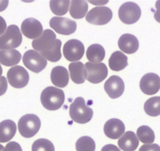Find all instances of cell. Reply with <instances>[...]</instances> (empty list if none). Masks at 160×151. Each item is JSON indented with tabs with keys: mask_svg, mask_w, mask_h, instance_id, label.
Listing matches in <instances>:
<instances>
[{
	"mask_svg": "<svg viewBox=\"0 0 160 151\" xmlns=\"http://www.w3.org/2000/svg\"><path fill=\"white\" fill-rule=\"evenodd\" d=\"M32 47L47 60L57 62L61 58V41L50 29L43 31L42 35L32 41Z\"/></svg>",
	"mask_w": 160,
	"mask_h": 151,
	"instance_id": "6da1fadb",
	"label": "cell"
},
{
	"mask_svg": "<svg viewBox=\"0 0 160 151\" xmlns=\"http://www.w3.org/2000/svg\"><path fill=\"white\" fill-rule=\"evenodd\" d=\"M69 115L75 122L87 124L93 117V112L91 108L87 106L83 98L78 97L69 107Z\"/></svg>",
	"mask_w": 160,
	"mask_h": 151,
	"instance_id": "7a4b0ae2",
	"label": "cell"
},
{
	"mask_svg": "<svg viewBox=\"0 0 160 151\" xmlns=\"http://www.w3.org/2000/svg\"><path fill=\"white\" fill-rule=\"evenodd\" d=\"M41 102L45 109L48 110H58L64 105V92L55 87H48L41 94Z\"/></svg>",
	"mask_w": 160,
	"mask_h": 151,
	"instance_id": "3957f363",
	"label": "cell"
},
{
	"mask_svg": "<svg viewBox=\"0 0 160 151\" xmlns=\"http://www.w3.org/2000/svg\"><path fill=\"white\" fill-rule=\"evenodd\" d=\"M22 43V35L15 24L8 26L7 31L0 36V50H14Z\"/></svg>",
	"mask_w": 160,
	"mask_h": 151,
	"instance_id": "277c9868",
	"label": "cell"
},
{
	"mask_svg": "<svg viewBox=\"0 0 160 151\" xmlns=\"http://www.w3.org/2000/svg\"><path fill=\"white\" fill-rule=\"evenodd\" d=\"M41 121L38 116L35 114H26L18 121V130L24 138H32L39 131Z\"/></svg>",
	"mask_w": 160,
	"mask_h": 151,
	"instance_id": "5b68a950",
	"label": "cell"
},
{
	"mask_svg": "<svg viewBox=\"0 0 160 151\" xmlns=\"http://www.w3.org/2000/svg\"><path fill=\"white\" fill-rule=\"evenodd\" d=\"M141 16V8L138 4L133 2L125 3L118 10V18L124 24H134L140 19Z\"/></svg>",
	"mask_w": 160,
	"mask_h": 151,
	"instance_id": "8992f818",
	"label": "cell"
},
{
	"mask_svg": "<svg viewBox=\"0 0 160 151\" xmlns=\"http://www.w3.org/2000/svg\"><path fill=\"white\" fill-rule=\"evenodd\" d=\"M23 63L33 72H42L47 65V60L35 50H27L23 56Z\"/></svg>",
	"mask_w": 160,
	"mask_h": 151,
	"instance_id": "52a82bcc",
	"label": "cell"
},
{
	"mask_svg": "<svg viewBox=\"0 0 160 151\" xmlns=\"http://www.w3.org/2000/svg\"><path fill=\"white\" fill-rule=\"evenodd\" d=\"M113 13L112 10L107 7H96L88 12L86 17L87 22L95 25H104L112 20Z\"/></svg>",
	"mask_w": 160,
	"mask_h": 151,
	"instance_id": "ba28073f",
	"label": "cell"
},
{
	"mask_svg": "<svg viewBox=\"0 0 160 151\" xmlns=\"http://www.w3.org/2000/svg\"><path fill=\"white\" fill-rule=\"evenodd\" d=\"M7 80L14 88H23L28 84L29 74L22 66H13L7 72Z\"/></svg>",
	"mask_w": 160,
	"mask_h": 151,
	"instance_id": "9c48e42d",
	"label": "cell"
},
{
	"mask_svg": "<svg viewBox=\"0 0 160 151\" xmlns=\"http://www.w3.org/2000/svg\"><path fill=\"white\" fill-rule=\"evenodd\" d=\"M85 47L82 43L78 39H70L67 41L63 47L64 58L72 62H77L83 57Z\"/></svg>",
	"mask_w": 160,
	"mask_h": 151,
	"instance_id": "30bf717a",
	"label": "cell"
},
{
	"mask_svg": "<svg viewBox=\"0 0 160 151\" xmlns=\"http://www.w3.org/2000/svg\"><path fill=\"white\" fill-rule=\"evenodd\" d=\"M86 65L87 72V81L92 84H99L107 77L108 71L104 63L87 62Z\"/></svg>",
	"mask_w": 160,
	"mask_h": 151,
	"instance_id": "8fae6325",
	"label": "cell"
},
{
	"mask_svg": "<svg viewBox=\"0 0 160 151\" xmlns=\"http://www.w3.org/2000/svg\"><path fill=\"white\" fill-rule=\"evenodd\" d=\"M50 26L58 33L68 35L76 31L77 24L73 20L62 17H54L50 21Z\"/></svg>",
	"mask_w": 160,
	"mask_h": 151,
	"instance_id": "7c38bea8",
	"label": "cell"
},
{
	"mask_svg": "<svg viewBox=\"0 0 160 151\" xmlns=\"http://www.w3.org/2000/svg\"><path fill=\"white\" fill-rule=\"evenodd\" d=\"M140 88L145 95H155L160 89V77L152 72L145 74L140 81Z\"/></svg>",
	"mask_w": 160,
	"mask_h": 151,
	"instance_id": "4fadbf2b",
	"label": "cell"
},
{
	"mask_svg": "<svg viewBox=\"0 0 160 151\" xmlns=\"http://www.w3.org/2000/svg\"><path fill=\"white\" fill-rule=\"evenodd\" d=\"M21 32L28 39H36L42 35L43 32L42 24L36 19L28 18L22 22Z\"/></svg>",
	"mask_w": 160,
	"mask_h": 151,
	"instance_id": "5bb4252c",
	"label": "cell"
},
{
	"mask_svg": "<svg viewBox=\"0 0 160 151\" xmlns=\"http://www.w3.org/2000/svg\"><path fill=\"white\" fill-rule=\"evenodd\" d=\"M104 90L110 98H119L125 90L123 81L118 76H112L104 84Z\"/></svg>",
	"mask_w": 160,
	"mask_h": 151,
	"instance_id": "9a60e30c",
	"label": "cell"
},
{
	"mask_svg": "<svg viewBox=\"0 0 160 151\" xmlns=\"http://www.w3.org/2000/svg\"><path fill=\"white\" fill-rule=\"evenodd\" d=\"M104 132L108 138L117 139L125 133V125L122 121L112 118L105 123L104 126Z\"/></svg>",
	"mask_w": 160,
	"mask_h": 151,
	"instance_id": "2e32d148",
	"label": "cell"
},
{
	"mask_svg": "<svg viewBox=\"0 0 160 151\" xmlns=\"http://www.w3.org/2000/svg\"><path fill=\"white\" fill-rule=\"evenodd\" d=\"M118 47L126 54H133L139 48V42L136 36L131 34H124L120 37L118 42Z\"/></svg>",
	"mask_w": 160,
	"mask_h": 151,
	"instance_id": "e0dca14e",
	"label": "cell"
},
{
	"mask_svg": "<svg viewBox=\"0 0 160 151\" xmlns=\"http://www.w3.org/2000/svg\"><path fill=\"white\" fill-rule=\"evenodd\" d=\"M70 77L74 83L77 84H83L87 77L86 65L81 61L72 62L68 66Z\"/></svg>",
	"mask_w": 160,
	"mask_h": 151,
	"instance_id": "ac0fdd59",
	"label": "cell"
},
{
	"mask_svg": "<svg viewBox=\"0 0 160 151\" xmlns=\"http://www.w3.org/2000/svg\"><path fill=\"white\" fill-rule=\"evenodd\" d=\"M69 75L68 69L63 66H56L50 73V79L55 87H65L69 82Z\"/></svg>",
	"mask_w": 160,
	"mask_h": 151,
	"instance_id": "d6986e66",
	"label": "cell"
},
{
	"mask_svg": "<svg viewBox=\"0 0 160 151\" xmlns=\"http://www.w3.org/2000/svg\"><path fill=\"white\" fill-rule=\"evenodd\" d=\"M139 145V139L133 132H125L118 140V146L123 151L136 150Z\"/></svg>",
	"mask_w": 160,
	"mask_h": 151,
	"instance_id": "ffe728a7",
	"label": "cell"
},
{
	"mask_svg": "<svg viewBox=\"0 0 160 151\" xmlns=\"http://www.w3.org/2000/svg\"><path fill=\"white\" fill-rule=\"evenodd\" d=\"M17 125L11 120H5L0 123V143H7L14 137Z\"/></svg>",
	"mask_w": 160,
	"mask_h": 151,
	"instance_id": "44dd1931",
	"label": "cell"
},
{
	"mask_svg": "<svg viewBox=\"0 0 160 151\" xmlns=\"http://www.w3.org/2000/svg\"><path fill=\"white\" fill-rule=\"evenodd\" d=\"M69 11L74 19L83 18L88 12V3L84 0H72Z\"/></svg>",
	"mask_w": 160,
	"mask_h": 151,
	"instance_id": "7402d4cb",
	"label": "cell"
},
{
	"mask_svg": "<svg viewBox=\"0 0 160 151\" xmlns=\"http://www.w3.org/2000/svg\"><path fill=\"white\" fill-rule=\"evenodd\" d=\"M109 67L113 71H120L128 65V58L121 51L112 54L108 60Z\"/></svg>",
	"mask_w": 160,
	"mask_h": 151,
	"instance_id": "603a6c76",
	"label": "cell"
},
{
	"mask_svg": "<svg viewBox=\"0 0 160 151\" xmlns=\"http://www.w3.org/2000/svg\"><path fill=\"white\" fill-rule=\"evenodd\" d=\"M21 55L17 50H0V64L5 66H14L20 62Z\"/></svg>",
	"mask_w": 160,
	"mask_h": 151,
	"instance_id": "cb8c5ba5",
	"label": "cell"
},
{
	"mask_svg": "<svg viewBox=\"0 0 160 151\" xmlns=\"http://www.w3.org/2000/svg\"><path fill=\"white\" fill-rule=\"evenodd\" d=\"M105 57V50L100 44H93L87 50V58L91 63H101Z\"/></svg>",
	"mask_w": 160,
	"mask_h": 151,
	"instance_id": "d4e9b609",
	"label": "cell"
},
{
	"mask_svg": "<svg viewBox=\"0 0 160 151\" xmlns=\"http://www.w3.org/2000/svg\"><path fill=\"white\" fill-rule=\"evenodd\" d=\"M144 109L148 115L157 117L160 115V96L152 97L145 102Z\"/></svg>",
	"mask_w": 160,
	"mask_h": 151,
	"instance_id": "484cf974",
	"label": "cell"
},
{
	"mask_svg": "<svg viewBox=\"0 0 160 151\" xmlns=\"http://www.w3.org/2000/svg\"><path fill=\"white\" fill-rule=\"evenodd\" d=\"M69 0H51L50 2V10L58 16H63L68 13L70 7Z\"/></svg>",
	"mask_w": 160,
	"mask_h": 151,
	"instance_id": "4316f807",
	"label": "cell"
},
{
	"mask_svg": "<svg viewBox=\"0 0 160 151\" xmlns=\"http://www.w3.org/2000/svg\"><path fill=\"white\" fill-rule=\"evenodd\" d=\"M137 137L144 144H152L155 141V133L148 126H141L137 130Z\"/></svg>",
	"mask_w": 160,
	"mask_h": 151,
	"instance_id": "83f0119b",
	"label": "cell"
},
{
	"mask_svg": "<svg viewBox=\"0 0 160 151\" xmlns=\"http://www.w3.org/2000/svg\"><path fill=\"white\" fill-rule=\"evenodd\" d=\"M77 151H95L96 144L94 140L89 136H82L75 143Z\"/></svg>",
	"mask_w": 160,
	"mask_h": 151,
	"instance_id": "f1b7e54d",
	"label": "cell"
},
{
	"mask_svg": "<svg viewBox=\"0 0 160 151\" xmlns=\"http://www.w3.org/2000/svg\"><path fill=\"white\" fill-rule=\"evenodd\" d=\"M32 151H55L54 146L47 138H39L34 142L32 147Z\"/></svg>",
	"mask_w": 160,
	"mask_h": 151,
	"instance_id": "f546056e",
	"label": "cell"
},
{
	"mask_svg": "<svg viewBox=\"0 0 160 151\" xmlns=\"http://www.w3.org/2000/svg\"><path fill=\"white\" fill-rule=\"evenodd\" d=\"M4 151H22V148L19 143L16 142H10L6 146Z\"/></svg>",
	"mask_w": 160,
	"mask_h": 151,
	"instance_id": "4dcf8cb0",
	"label": "cell"
},
{
	"mask_svg": "<svg viewBox=\"0 0 160 151\" xmlns=\"http://www.w3.org/2000/svg\"><path fill=\"white\" fill-rule=\"evenodd\" d=\"M139 151H160V146L158 144H144L140 148Z\"/></svg>",
	"mask_w": 160,
	"mask_h": 151,
	"instance_id": "1f68e13d",
	"label": "cell"
},
{
	"mask_svg": "<svg viewBox=\"0 0 160 151\" xmlns=\"http://www.w3.org/2000/svg\"><path fill=\"white\" fill-rule=\"evenodd\" d=\"M7 87L8 84H7V78L5 76H2L0 78V96H2L7 92Z\"/></svg>",
	"mask_w": 160,
	"mask_h": 151,
	"instance_id": "d6a6232c",
	"label": "cell"
},
{
	"mask_svg": "<svg viewBox=\"0 0 160 151\" xmlns=\"http://www.w3.org/2000/svg\"><path fill=\"white\" fill-rule=\"evenodd\" d=\"M155 8H156V10L154 13V18L157 22L160 23V0L155 3Z\"/></svg>",
	"mask_w": 160,
	"mask_h": 151,
	"instance_id": "836d02e7",
	"label": "cell"
},
{
	"mask_svg": "<svg viewBox=\"0 0 160 151\" xmlns=\"http://www.w3.org/2000/svg\"><path fill=\"white\" fill-rule=\"evenodd\" d=\"M7 29V22H6L5 20L3 19V18H2V17L0 16V36L5 33Z\"/></svg>",
	"mask_w": 160,
	"mask_h": 151,
	"instance_id": "e575fe53",
	"label": "cell"
},
{
	"mask_svg": "<svg viewBox=\"0 0 160 151\" xmlns=\"http://www.w3.org/2000/svg\"><path fill=\"white\" fill-rule=\"evenodd\" d=\"M101 151H121L116 146L112 144L105 145L104 147L101 149Z\"/></svg>",
	"mask_w": 160,
	"mask_h": 151,
	"instance_id": "d590c367",
	"label": "cell"
},
{
	"mask_svg": "<svg viewBox=\"0 0 160 151\" xmlns=\"http://www.w3.org/2000/svg\"><path fill=\"white\" fill-rule=\"evenodd\" d=\"M9 1L8 0H0V12L3 11L8 7Z\"/></svg>",
	"mask_w": 160,
	"mask_h": 151,
	"instance_id": "8d00e7d4",
	"label": "cell"
},
{
	"mask_svg": "<svg viewBox=\"0 0 160 151\" xmlns=\"http://www.w3.org/2000/svg\"><path fill=\"white\" fill-rule=\"evenodd\" d=\"M2 66H1V65H0V78L2 76Z\"/></svg>",
	"mask_w": 160,
	"mask_h": 151,
	"instance_id": "74e56055",
	"label": "cell"
},
{
	"mask_svg": "<svg viewBox=\"0 0 160 151\" xmlns=\"http://www.w3.org/2000/svg\"><path fill=\"white\" fill-rule=\"evenodd\" d=\"M4 149H5V148L3 147V146L0 144V151H4Z\"/></svg>",
	"mask_w": 160,
	"mask_h": 151,
	"instance_id": "f35d334b",
	"label": "cell"
}]
</instances>
